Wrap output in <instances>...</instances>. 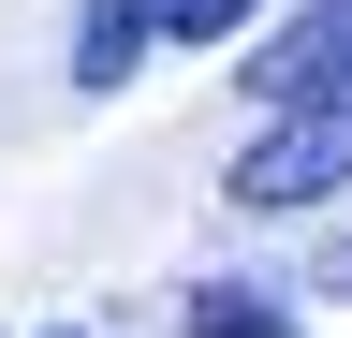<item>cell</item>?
Wrapping results in <instances>:
<instances>
[{"label":"cell","instance_id":"cell-2","mask_svg":"<svg viewBox=\"0 0 352 338\" xmlns=\"http://www.w3.org/2000/svg\"><path fill=\"white\" fill-rule=\"evenodd\" d=\"M235 74H250V103H264V118H279V103H308V89H338V74H352V0H294V15L264 30Z\"/></svg>","mask_w":352,"mask_h":338},{"label":"cell","instance_id":"cell-4","mask_svg":"<svg viewBox=\"0 0 352 338\" xmlns=\"http://www.w3.org/2000/svg\"><path fill=\"white\" fill-rule=\"evenodd\" d=\"M338 294H352V265H338Z\"/></svg>","mask_w":352,"mask_h":338},{"label":"cell","instance_id":"cell-1","mask_svg":"<svg viewBox=\"0 0 352 338\" xmlns=\"http://www.w3.org/2000/svg\"><path fill=\"white\" fill-rule=\"evenodd\" d=\"M250 15H264V0H74V89L103 103V89H132L162 45H235Z\"/></svg>","mask_w":352,"mask_h":338},{"label":"cell","instance_id":"cell-3","mask_svg":"<svg viewBox=\"0 0 352 338\" xmlns=\"http://www.w3.org/2000/svg\"><path fill=\"white\" fill-rule=\"evenodd\" d=\"M191 338H294V309H264L250 279H206L191 294Z\"/></svg>","mask_w":352,"mask_h":338}]
</instances>
